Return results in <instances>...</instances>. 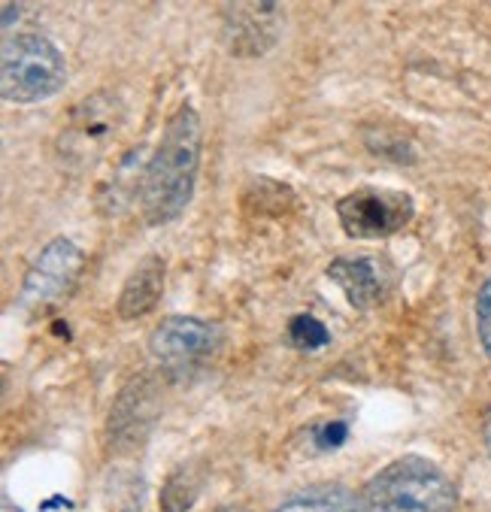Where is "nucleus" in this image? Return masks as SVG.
I'll use <instances>...</instances> for the list:
<instances>
[{"mask_svg": "<svg viewBox=\"0 0 491 512\" xmlns=\"http://www.w3.org/2000/svg\"><path fill=\"white\" fill-rule=\"evenodd\" d=\"M279 7L276 4H228L222 19V40L231 55L255 58L279 40Z\"/></svg>", "mask_w": 491, "mask_h": 512, "instance_id": "6e6552de", "label": "nucleus"}, {"mask_svg": "<svg viewBox=\"0 0 491 512\" xmlns=\"http://www.w3.org/2000/svg\"><path fill=\"white\" fill-rule=\"evenodd\" d=\"M198 488H201V482L191 476V470H185V467L176 470L161 491V509L164 512H185L194 503V497H198Z\"/></svg>", "mask_w": 491, "mask_h": 512, "instance_id": "4468645a", "label": "nucleus"}, {"mask_svg": "<svg viewBox=\"0 0 491 512\" xmlns=\"http://www.w3.org/2000/svg\"><path fill=\"white\" fill-rule=\"evenodd\" d=\"M307 434L316 443V452H331V449H340L346 443L349 425L346 422H322V425H313Z\"/></svg>", "mask_w": 491, "mask_h": 512, "instance_id": "dca6fc26", "label": "nucleus"}, {"mask_svg": "<svg viewBox=\"0 0 491 512\" xmlns=\"http://www.w3.org/2000/svg\"><path fill=\"white\" fill-rule=\"evenodd\" d=\"M367 512H455L458 485L422 455H404L373 473L361 491Z\"/></svg>", "mask_w": 491, "mask_h": 512, "instance_id": "f03ea898", "label": "nucleus"}, {"mask_svg": "<svg viewBox=\"0 0 491 512\" xmlns=\"http://www.w3.org/2000/svg\"><path fill=\"white\" fill-rule=\"evenodd\" d=\"M416 216V203L407 191L361 185L337 200V219L352 240H385L404 231Z\"/></svg>", "mask_w": 491, "mask_h": 512, "instance_id": "39448f33", "label": "nucleus"}, {"mask_svg": "<svg viewBox=\"0 0 491 512\" xmlns=\"http://www.w3.org/2000/svg\"><path fill=\"white\" fill-rule=\"evenodd\" d=\"M82 267H85V255L73 240L67 237L49 240L40 249V255L31 261L16 303L22 310H43V306L61 300L76 285Z\"/></svg>", "mask_w": 491, "mask_h": 512, "instance_id": "0eeeda50", "label": "nucleus"}, {"mask_svg": "<svg viewBox=\"0 0 491 512\" xmlns=\"http://www.w3.org/2000/svg\"><path fill=\"white\" fill-rule=\"evenodd\" d=\"M273 512H367L364 500L343 485H319L291 494Z\"/></svg>", "mask_w": 491, "mask_h": 512, "instance_id": "f8f14e48", "label": "nucleus"}, {"mask_svg": "<svg viewBox=\"0 0 491 512\" xmlns=\"http://www.w3.org/2000/svg\"><path fill=\"white\" fill-rule=\"evenodd\" d=\"M158 416V388L149 376L131 379L122 394L113 403V413H110V440L116 446H137L152 422Z\"/></svg>", "mask_w": 491, "mask_h": 512, "instance_id": "1a4fd4ad", "label": "nucleus"}, {"mask_svg": "<svg viewBox=\"0 0 491 512\" xmlns=\"http://www.w3.org/2000/svg\"><path fill=\"white\" fill-rule=\"evenodd\" d=\"M476 334L485 358L491 361V276L476 291Z\"/></svg>", "mask_w": 491, "mask_h": 512, "instance_id": "2eb2a0df", "label": "nucleus"}, {"mask_svg": "<svg viewBox=\"0 0 491 512\" xmlns=\"http://www.w3.org/2000/svg\"><path fill=\"white\" fill-rule=\"evenodd\" d=\"M325 276L343 291L352 310H373L385 294L382 273L373 258H337L325 267Z\"/></svg>", "mask_w": 491, "mask_h": 512, "instance_id": "9b49d317", "label": "nucleus"}, {"mask_svg": "<svg viewBox=\"0 0 491 512\" xmlns=\"http://www.w3.org/2000/svg\"><path fill=\"white\" fill-rule=\"evenodd\" d=\"M128 107L116 91H94L82 97L67 113V122L58 131L55 152L64 170L85 173L101 161L125 128Z\"/></svg>", "mask_w": 491, "mask_h": 512, "instance_id": "20e7f679", "label": "nucleus"}, {"mask_svg": "<svg viewBox=\"0 0 491 512\" xmlns=\"http://www.w3.org/2000/svg\"><path fill=\"white\" fill-rule=\"evenodd\" d=\"M164 279H167V261L161 255H146L125 279L122 294L116 300V313L125 322L143 319L146 313H152L161 294H164Z\"/></svg>", "mask_w": 491, "mask_h": 512, "instance_id": "9d476101", "label": "nucleus"}, {"mask_svg": "<svg viewBox=\"0 0 491 512\" xmlns=\"http://www.w3.org/2000/svg\"><path fill=\"white\" fill-rule=\"evenodd\" d=\"M482 443H485V452L491 458V406L485 409V416H482Z\"/></svg>", "mask_w": 491, "mask_h": 512, "instance_id": "f3484780", "label": "nucleus"}, {"mask_svg": "<svg viewBox=\"0 0 491 512\" xmlns=\"http://www.w3.org/2000/svg\"><path fill=\"white\" fill-rule=\"evenodd\" d=\"M222 346V331L194 316H164L149 334V352L170 376H188Z\"/></svg>", "mask_w": 491, "mask_h": 512, "instance_id": "423d86ee", "label": "nucleus"}, {"mask_svg": "<svg viewBox=\"0 0 491 512\" xmlns=\"http://www.w3.org/2000/svg\"><path fill=\"white\" fill-rule=\"evenodd\" d=\"M216 512H246V509L237 506V503H228V506H222V509H216Z\"/></svg>", "mask_w": 491, "mask_h": 512, "instance_id": "a211bd4d", "label": "nucleus"}, {"mask_svg": "<svg viewBox=\"0 0 491 512\" xmlns=\"http://www.w3.org/2000/svg\"><path fill=\"white\" fill-rule=\"evenodd\" d=\"M67 85V58L43 34H16L0 52V91L4 100L34 107L52 100Z\"/></svg>", "mask_w": 491, "mask_h": 512, "instance_id": "7ed1b4c3", "label": "nucleus"}, {"mask_svg": "<svg viewBox=\"0 0 491 512\" xmlns=\"http://www.w3.org/2000/svg\"><path fill=\"white\" fill-rule=\"evenodd\" d=\"M285 340L291 349H301V352H316V349H325L331 343V331L325 328L322 319L310 316V313H301L294 316L285 328Z\"/></svg>", "mask_w": 491, "mask_h": 512, "instance_id": "ddd939ff", "label": "nucleus"}, {"mask_svg": "<svg viewBox=\"0 0 491 512\" xmlns=\"http://www.w3.org/2000/svg\"><path fill=\"white\" fill-rule=\"evenodd\" d=\"M204 152V122L191 104H182L164 125L140 179V210L146 225L176 222L194 197Z\"/></svg>", "mask_w": 491, "mask_h": 512, "instance_id": "f257e3e1", "label": "nucleus"}]
</instances>
